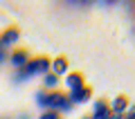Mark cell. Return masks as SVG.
Returning <instances> with one entry per match:
<instances>
[{"label":"cell","instance_id":"1","mask_svg":"<svg viewBox=\"0 0 135 119\" xmlns=\"http://www.w3.org/2000/svg\"><path fill=\"white\" fill-rule=\"evenodd\" d=\"M47 110L70 112L72 110V101H70L68 95H63L61 90H47Z\"/></svg>","mask_w":135,"mask_h":119},{"label":"cell","instance_id":"2","mask_svg":"<svg viewBox=\"0 0 135 119\" xmlns=\"http://www.w3.org/2000/svg\"><path fill=\"white\" fill-rule=\"evenodd\" d=\"M20 38V29L16 27V25H11V27H7L5 32H0V43H2V47H11V45L18 43Z\"/></svg>","mask_w":135,"mask_h":119},{"label":"cell","instance_id":"3","mask_svg":"<svg viewBox=\"0 0 135 119\" xmlns=\"http://www.w3.org/2000/svg\"><path fill=\"white\" fill-rule=\"evenodd\" d=\"M68 97H70L72 106L74 103H88V101L92 99V88L90 86H83V88H79V90H72Z\"/></svg>","mask_w":135,"mask_h":119},{"label":"cell","instance_id":"4","mask_svg":"<svg viewBox=\"0 0 135 119\" xmlns=\"http://www.w3.org/2000/svg\"><path fill=\"white\" fill-rule=\"evenodd\" d=\"M108 115H110V103L106 99H97L92 103V119H108Z\"/></svg>","mask_w":135,"mask_h":119},{"label":"cell","instance_id":"5","mask_svg":"<svg viewBox=\"0 0 135 119\" xmlns=\"http://www.w3.org/2000/svg\"><path fill=\"white\" fill-rule=\"evenodd\" d=\"M9 61L14 63L16 67H25V65H27V61H29V52L25 47H16V49H11V52H9Z\"/></svg>","mask_w":135,"mask_h":119},{"label":"cell","instance_id":"6","mask_svg":"<svg viewBox=\"0 0 135 119\" xmlns=\"http://www.w3.org/2000/svg\"><path fill=\"white\" fill-rule=\"evenodd\" d=\"M128 106H131L128 97H126V95H117L115 99L110 101V112L122 115V117H124V115H126V110H128Z\"/></svg>","mask_w":135,"mask_h":119},{"label":"cell","instance_id":"7","mask_svg":"<svg viewBox=\"0 0 135 119\" xmlns=\"http://www.w3.org/2000/svg\"><path fill=\"white\" fill-rule=\"evenodd\" d=\"M65 86H68V90L72 92V90L83 88V86H86V81H83V76L79 74V72H68V74H65Z\"/></svg>","mask_w":135,"mask_h":119},{"label":"cell","instance_id":"8","mask_svg":"<svg viewBox=\"0 0 135 119\" xmlns=\"http://www.w3.org/2000/svg\"><path fill=\"white\" fill-rule=\"evenodd\" d=\"M68 67H70V63H68V58L65 56H56L52 61V72L56 76H61V74H68Z\"/></svg>","mask_w":135,"mask_h":119},{"label":"cell","instance_id":"9","mask_svg":"<svg viewBox=\"0 0 135 119\" xmlns=\"http://www.w3.org/2000/svg\"><path fill=\"white\" fill-rule=\"evenodd\" d=\"M36 72L38 74H47V72H52V61H50L47 56H36Z\"/></svg>","mask_w":135,"mask_h":119},{"label":"cell","instance_id":"10","mask_svg":"<svg viewBox=\"0 0 135 119\" xmlns=\"http://www.w3.org/2000/svg\"><path fill=\"white\" fill-rule=\"evenodd\" d=\"M59 86V76L54 74V72H47V74L43 76V88L45 90H56Z\"/></svg>","mask_w":135,"mask_h":119},{"label":"cell","instance_id":"11","mask_svg":"<svg viewBox=\"0 0 135 119\" xmlns=\"http://www.w3.org/2000/svg\"><path fill=\"white\" fill-rule=\"evenodd\" d=\"M38 119H61V112H56V110H43Z\"/></svg>","mask_w":135,"mask_h":119},{"label":"cell","instance_id":"12","mask_svg":"<svg viewBox=\"0 0 135 119\" xmlns=\"http://www.w3.org/2000/svg\"><path fill=\"white\" fill-rule=\"evenodd\" d=\"M126 117H128V119H135V103L128 106V110H126Z\"/></svg>","mask_w":135,"mask_h":119},{"label":"cell","instance_id":"13","mask_svg":"<svg viewBox=\"0 0 135 119\" xmlns=\"http://www.w3.org/2000/svg\"><path fill=\"white\" fill-rule=\"evenodd\" d=\"M7 58H9V54L5 52V47H0V63H2V61H7Z\"/></svg>","mask_w":135,"mask_h":119},{"label":"cell","instance_id":"14","mask_svg":"<svg viewBox=\"0 0 135 119\" xmlns=\"http://www.w3.org/2000/svg\"><path fill=\"white\" fill-rule=\"evenodd\" d=\"M18 119H32V117H29V115H20Z\"/></svg>","mask_w":135,"mask_h":119},{"label":"cell","instance_id":"15","mask_svg":"<svg viewBox=\"0 0 135 119\" xmlns=\"http://www.w3.org/2000/svg\"><path fill=\"white\" fill-rule=\"evenodd\" d=\"M83 119H92V117H90V115H86V117H83Z\"/></svg>","mask_w":135,"mask_h":119},{"label":"cell","instance_id":"16","mask_svg":"<svg viewBox=\"0 0 135 119\" xmlns=\"http://www.w3.org/2000/svg\"><path fill=\"white\" fill-rule=\"evenodd\" d=\"M124 119H128V117H126V115H124Z\"/></svg>","mask_w":135,"mask_h":119},{"label":"cell","instance_id":"17","mask_svg":"<svg viewBox=\"0 0 135 119\" xmlns=\"http://www.w3.org/2000/svg\"><path fill=\"white\" fill-rule=\"evenodd\" d=\"M0 47H2V43H0Z\"/></svg>","mask_w":135,"mask_h":119}]
</instances>
